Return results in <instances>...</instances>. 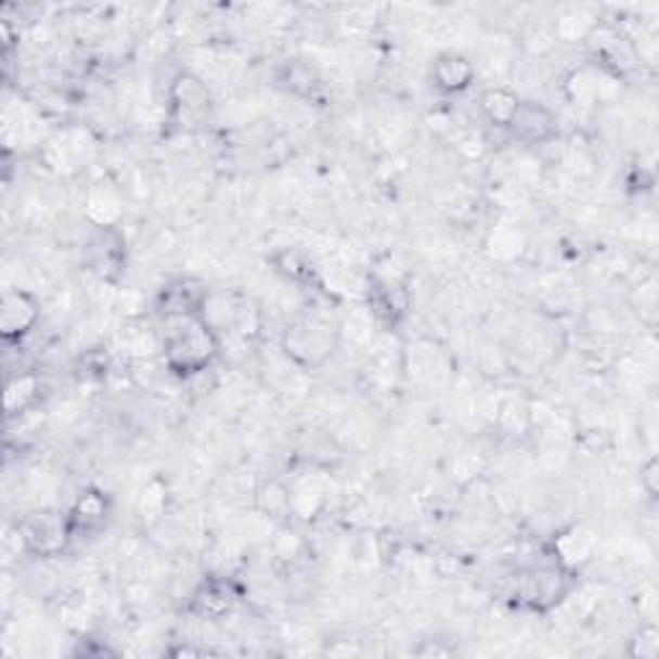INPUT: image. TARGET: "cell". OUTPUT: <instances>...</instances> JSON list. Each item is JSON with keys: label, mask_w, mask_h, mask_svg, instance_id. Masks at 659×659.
Instances as JSON below:
<instances>
[{"label": "cell", "mask_w": 659, "mask_h": 659, "mask_svg": "<svg viewBox=\"0 0 659 659\" xmlns=\"http://www.w3.org/2000/svg\"><path fill=\"white\" fill-rule=\"evenodd\" d=\"M222 338L202 314L196 318L163 320L160 359L178 379H196L219 359Z\"/></svg>", "instance_id": "6da1fadb"}, {"label": "cell", "mask_w": 659, "mask_h": 659, "mask_svg": "<svg viewBox=\"0 0 659 659\" xmlns=\"http://www.w3.org/2000/svg\"><path fill=\"white\" fill-rule=\"evenodd\" d=\"M281 356L294 369L318 371L327 366L330 359L338 353L340 333L335 322L322 318L318 312H301L288 320L279 340Z\"/></svg>", "instance_id": "7a4b0ae2"}, {"label": "cell", "mask_w": 659, "mask_h": 659, "mask_svg": "<svg viewBox=\"0 0 659 659\" xmlns=\"http://www.w3.org/2000/svg\"><path fill=\"white\" fill-rule=\"evenodd\" d=\"M574 585L577 574L552 559L548 565H535L518 572L513 585V597L518 606L535 610V613H548V610L559 608L574 593Z\"/></svg>", "instance_id": "3957f363"}, {"label": "cell", "mask_w": 659, "mask_h": 659, "mask_svg": "<svg viewBox=\"0 0 659 659\" xmlns=\"http://www.w3.org/2000/svg\"><path fill=\"white\" fill-rule=\"evenodd\" d=\"M16 535L21 552L39 556V559L65 554L75 541L67 511H57V507H37V511L26 513L16 524Z\"/></svg>", "instance_id": "277c9868"}, {"label": "cell", "mask_w": 659, "mask_h": 659, "mask_svg": "<svg viewBox=\"0 0 659 659\" xmlns=\"http://www.w3.org/2000/svg\"><path fill=\"white\" fill-rule=\"evenodd\" d=\"M82 263L99 284L119 286L129 266V245L121 227H91L82 240Z\"/></svg>", "instance_id": "5b68a950"}, {"label": "cell", "mask_w": 659, "mask_h": 659, "mask_svg": "<svg viewBox=\"0 0 659 659\" xmlns=\"http://www.w3.org/2000/svg\"><path fill=\"white\" fill-rule=\"evenodd\" d=\"M243 600V587L232 577L209 574L191 590L185 613L202 618V621H224L232 616Z\"/></svg>", "instance_id": "8992f818"}, {"label": "cell", "mask_w": 659, "mask_h": 659, "mask_svg": "<svg viewBox=\"0 0 659 659\" xmlns=\"http://www.w3.org/2000/svg\"><path fill=\"white\" fill-rule=\"evenodd\" d=\"M363 305L374 314L376 325L384 330H397L410 318L412 294L400 279L371 276L366 292H363Z\"/></svg>", "instance_id": "52a82bcc"}, {"label": "cell", "mask_w": 659, "mask_h": 659, "mask_svg": "<svg viewBox=\"0 0 659 659\" xmlns=\"http://www.w3.org/2000/svg\"><path fill=\"white\" fill-rule=\"evenodd\" d=\"M211 288L198 276H176L168 279L157 288L153 297V307L160 320L176 318H196L209 299Z\"/></svg>", "instance_id": "ba28073f"}, {"label": "cell", "mask_w": 659, "mask_h": 659, "mask_svg": "<svg viewBox=\"0 0 659 659\" xmlns=\"http://www.w3.org/2000/svg\"><path fill=\"white\" fill-rule=\"evenodd\" d=\"M41 320V301L31 288L11 286L0 297V335L9 343H24Z\"/></svg>", "instance_id": "9c48e42d"}, {"label": "cell", "mask_w": 659, "mask_h": 659, "mask_svg": "<svg viewBox=\"0 0 659 659\" xmlns=\"http://www.w3.org/2000/svg\"><path fill=\"white\" fill-rule=\"evenodd\" d=\"M507 132L513 134V140L528 144V147H544L559 137V119L546 103L524 99Z\"/></svg>", "instance_id": "30bf717a"}, {"label": "cell", "mask_w": 659, "mask_h": 659, "mask_svg": "<svg viewBox=\"0 0 659 659\" xmlns=\"http://www.w3.org/2000/svg\"><path fill=\"white\" fill-rule=\"evenodd\" d=\"M477 80V62L458 50L438 52L430 62V82L441 95H462Z\"/></svg>", "instance_id": "8fae6325"}, {"label": "cell", "mask_w": 659, "mask_h": 659, "mask_svg": "<svg viewBox=\"0 0 659 659\" xmlns=\"http://www.w3.org/2000/svg\"><path fill=\"white\" fill-rule=\"evenodd\" d=\"M554 561L556 565H561L569 572H580V569H585L590 561L595 559L597 554V535L593 528L582 526V524H572L567 528H561L559 533L554 535Z\"/></svg>", "instance_id": "7c38bea8"}, {"label": "cell", "mask_w": 659, "mask_h": 659, "mask_svg": "<svg viewBox=\"0 0 659 659\" xmlns=\"http://www.w3.org/2000/svg\"><path fill=\"white\" fill-rule=\"evenodd\" d=\"M112 511L114 503L112 498H108V492L99 490V487H88V490H82L78 498L73 500V505L67 507V520H70L73 539L99 533L101 528L108 524V518H112Z\"/></svg>", "instance_id": "4fadbf2b"}, {"label": "cell", "mask_w": 659, "mask_h": 659, "mask_svg": "<svg viewBox=\"0 0 659 659\" xmlns=\"http://www.w3.org/2000/svg\"><path fill=\"white\" fill-rule=\"evenodd\" d=\"M209 88L194 73H178L168 86V106L178 121H191L209 108Z\"/></svg>", "instance_id": "5bb4252c"}, {"label": "cell", "mask_w": 659, "mask_h": 659, "mask_svg": "<svg viewBox=\"0 0 659 659\" xmlns=\"http://www.w3.org/2000/svg\"><path fill=\"white\" fill-rule=\"evenodd\" d=\"M276 86L294 99L312 101L322 91V70L312 57H292L279 65Z\"/></svg>", "instance_id": "9a60e30c"}, {"label": "cell", "mask_w": 659, "mask_h": 659, "mask_svg": "<svg viewBox=\"0 0 659 659\" xmlns=\"http://www.w3.org/2000/svg\"><path fill=\"white\" fill-rule=\"evenodd\" d=\"M268 266L273 268V273H276L279 279H284L286 284L297 288L314 284L320 276V268L314 266L309 250L299 245H279L276 250L268 256Z\"/></svg>", "instance_id": "2e32d148"}, {"label": "cell", "mask_w": 659, "mask_h": 659, "mask_svg": "<svg viewBox=\"0 0 659 659\" xmlns=\"http://www.w3.org/2000/svg\"><path fill=\"white\" fill-rule=\"evenodd\" d=\"M492 423L505 438L513 441H526L533 432V410L531 400L524 395H507L503 400L494 402Z\"/></svg>", "instance_id": "e0dca14e"}, {"label": "cell", "mask_w": 659, "mask_h": 659, "mask_svg": "<svg viewBox=\"0 0 659 659\" xmlns=\"http://www.w3.org/2000/svg\"><path fill=\"white\" fill-rule=\"evenodd\" d=\"M528 245H531V237L520 224L515 222H498L490 227L484 237V250L494 263H515L528 253Z\"/></svg>", "instance_id": "ac0fdd59"}, {"label": "cell", "mask_w": 659, "mask_h": 659, "mask_svg": "<svg viewBox=\"0 0 659 659\" xmlns=\"http://www.w3.org/2000/svg\"><path fill=\"white\" fill-rule=\"evenodd\" d=\"M82 211L91 227H119L124 217V198L112 183H95L88 189Z\"/></svg>", "instance_id": "d6986e66"}, {"label": "cell", "mask_w": 659, "mask_h": 659, "mask_svg": "<svg viewBox=\"0 0 659 659\" xmlns=\"http://www.w3.org/2000/svg\"><path fill=\"white\" fill-rule=\"evenodd\" d=\"M292 490V518L301 520V524H312L318 520L327 507V487L320 477H301L297 482L288 484Z\"/></svg>", "instance_id": "ffe728a7"}, {"label": "cell", "mask_w": 659, "mask_h": 659, "mask_svg": "<svg viewBox=\"0 0 659 659\" xmlns=\"http://www.w3.org/2000/svg\"><path fill=\"white\" fill-rule=\"evenodd\" d=\"M41 391H44V382H41L39 374L24 371V374L11 376L5 382V417L16 421V417H24L37 410V404L41 402Z\"/></svg>", "instance_id": "44dd1931"}, {"label": "cell", "mask_w": 659, "mask_h": 659, "mask_svg": "<svg viewBox=\"0 0 659 659\" xmlns=\"http://www.w3.org/2000/svg\"><path fill=\"white\" fill-rule=\"evenodd\" d=\"M402 371L417 384H432L438 374L443 371V353L436 343L428 338L415 340L402 353Z\"/></svg>", "instance_id": "7402d4cb"}, {"label": "cell", "mask_w": 659, "mask_h": 659, "mask_svg": "<svg viewBox=\"0 0 659 659\" xmlns=\"http://www.w3.org/2000/svg\"><path fill=\"white\" fill-rule=\"evenodd\" d=\"M520 95L511 86H490L484 88L482 95H479V114L484 116L487 124H492L494 129H511V124L515 119L520 108Z\"/></svg>", "instance_id": "603a6c76"}, {"label": "cell", "mask_w": 659, "mask_h": 659, "mask_svg": "<svg viewBox=\"0 0 659 659\" xmlns=\"http://www.w3.org/2000/svg\"><path fill=\"white\" fill-rule=\"evenodd\" d=\"M253 511H258L273 524H288L292 518V490L281 479H260L253 490Z\"/></svg>", "instance_id": "cb8c5ba5"}, {"label": "cell", "mask_w": 659, "mask_h": 659, "mask_svg": "<svg viewBox=\"0 0 659 659\" xmlns=\"http://www.w3.org/2000/svg\"><path fill=\"white\" fill-rule=\"evenodd\" d=\"M376 325L374 314L369 312L366 305L353 307L338 322V333H340V346H350L356 350H371L376 346Z\"/></svg>", "instance_id": "d4e9b609"}, {"label": "cell", "mask_w": 659, "mask_h": 659, "mask_svg": "<svg viewBox=\"0 0 659 659\" xmlns=\"http://www.w3.org/2000/svg\"><path fill=\"white\" fill-rule=\"evenodd\" d=\"M119 340L121 348L127 350L134 361H150L153 356H160V333L150 327L142 318L124 320Z\"/></svg>", "instance_id": "484cf974"}, {"label": "cell", "mask_w": 659, "mask_h": 659, "mask_svg": "<svg viewBox=\"0 0 659 659\" xmlns=\"http://www.w3.org/2000/svg\"><path fill=\"white\" fill-rule=\"evenodd\" d=\"M168 500H170V492H168V484H165V479H160V477L147 479L142 487L140 498H137V507H134L140 524L147 528H155L157 524H163L165 513H168Z\"/></svg>", "instance_id": "4316f807"}, {"label": "cell", "mask_w": 659, "mask_h": 659, "mask_svg": "<svg viewBox=\"0 0 659 659\" xmlns=\"http://www.w3.org/2000/svg\"><path fill=\"white\" fill-rule=\"evenodd\" d=\"M268 548H271L273 559H276L279 565L297 567L307 559L309 541L297 531V528H292L288 524H281L276 531H273L271 541H268Z\"/></svg>", "instance_id": "83f0119b"}, {"label": "cell", "mask_w": 659, "mask_h": 659, "mask_svg": "<svg viewBox=\"0 0 659 659\" xmlns=\"http://www.w3.org/2000/svg\"><path fill=\"white\" fill-rule=\"evenodd\" d=\"M597 24H600V21L587 9H567L556 16L552 31L556 41L574 44V41H585Z\"/></svg>", "instance_id": "f1b7e54d"}, {"label": "cell", "mask_w": 659, "mask_h": 659, "mask_svg": "<svg viewBox=\"0 0 659 659\" xmlns=\"http://www.w3.org/2000/svg\"><path fill=\"white\" fill-rule=\"evenodd\" d=\"M266 327V312L253 297H237L235 322H232V333L240 335L245 343L258 340Z\"/></svg>", "instance_id": "f546056e"}, {"label": "cell", "mask_w": 659, "mask_h": 659, "mask_svg": "<svg viewBox=\"0 0 659 659\" xmlns=\"http://www.w3.org/2000/svg\"><path fill=\"white\" fill-rule=\"evenodd\" d=\"M237 297L240 294L215 292V288H211L209 299H206V305L202 309V318L209 322L217 333H222V330H232V322H235Z\"/></svg>", "instance_id": "4dcf8cb0"}, {"label": "cell", "mask_w": 659, "mask_h": 659, "mask_svg": "<svg viewBox=\"0 0 659 659\" xmlns=\"http://www.w3.org/2000/svg\"><path fill=\"white\" fill-rule=\"evenodd\" d=\"M626 657L631 659H657L659 657V629L657 623L644 621L638 623V629L631 634L626 642Z\"/></svg>", "instance_id": "1f68e13d"}, {"label": "cell", "mask_w": 659, "mask_h": 659, "mask_svg": "<svg viewBox=\"0 0 659 659\" xmlns=\"http://www.w3.org/2000/svg\"><path fill=\"white\" fill-rule=\"evenodd\" d=\"M631 307L638 314V320L647 327H655L657 322V281L647 279L638 281V286L631 292Z\"/></svg>", "instance_id": "d6a6232c"}, {"label": "cell", "mask_w": 659, "mask_h": 659, "mask_svg": "<svg viewBox=\"0 0 659 659\" xmlns=\"http://www.w3.org/2000/svg\"><path fill=\"white\" fill-rule=\"evenodd\" d=\"M479 471H482V458L477 451H462L453 456L451 477H456V482L469 484L479 477Z\"/></svg>", "instance_id": "836d02e7"}, {"label": "cell", "mask_w": 659, "mask_h": 659, "mask_svg": "<svg viewBox=\"0 0 659 659\" xmlns=\"http://www.w3.org/2000/svg\"><path fill=\"white\" fill-rule=\"evenodd\" d=\"M114 307L119 309V312L124 314V320L142 318V314H144V297H142V292H137V288H119V286H116Z\"/></svg>", "instance_id": "e575fe53"}, {"label": "cell", "mask_w": 659, "mask_h": 659, "mask_svg": "<svg viewBox=\"0 0 659 659\" xmlns=\"http://www.w3.org/2000/svg\"><path fill=\"white\" fill-rule=\"evenodd\" d=\"M638 487H642V490L649 494V500H657V492H659V462H657L655 453H651L647 462H644L642 469H638Z\"/></svg>", "instance_id": "d590c367"}, {"label": "cell", "mask_w": 659, "mask_h": 659, "mask_svg": "<svg viewBox=\"0 0 659 659\" xmlns=\"http://www.w3.org/2000/svg\"><path fill=\"white\" fill-rule=\"evenodd\" d=\"M458 153H462L466 160H479L487 153V144L482 137H479L477 132H466L458 137Z\"/></svg>", "instance_id": "8d00e7d4"}, {"label": "cell", "mask_w": 659, "mask_h": 659, "mask_svg": "<svg viewBox=\"0 0 659 659\" xmlns=\"http://www.w3.org/2000/svg\"><path fill=\"white\" fill-rule=\"evenodd\" d=\"M417 657H449L453 655V647H443V644L430 642V638H425V644L415 649Z\"/></svg>", "instance_id": "74e56055"}]
</instances>
